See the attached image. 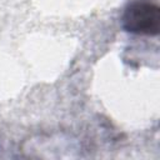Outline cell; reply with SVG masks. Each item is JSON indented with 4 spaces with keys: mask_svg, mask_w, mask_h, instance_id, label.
Here are the masks:
<instances>
[{
    "mask_svg": "<svg viewBox=\"0 0 160 160\" xmlns=\"http://www.w3.org/2000/svg\"><path fill=\"white\" fill-rule=\"evenodd\" d=\"M121 26L135 35L156 36L160 31V8L148 0H136L126 5L121 15Z\"/></svg>",
    "mask_w": 160,
    "mask_h": 160,
    "instance_id": "obj_1",
    "label": "cell"
}]
</instances>
